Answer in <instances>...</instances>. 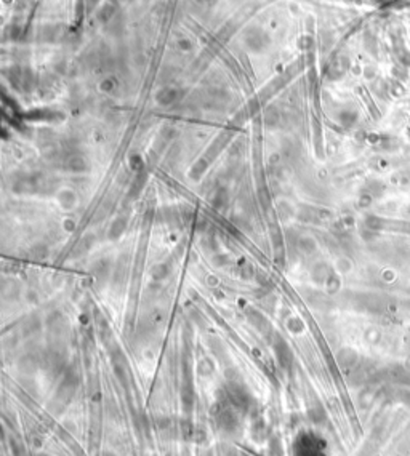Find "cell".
<instances>
[{"label":"cell","mask_w":410,"mask_h":456,"mask_svg":"<svg viewBox=\"0 0 410 456\" xmlns=\"http://www.w3.org/2000/svg\"><path fill=\"white\" fill-rule=\"evenodd\" d=\"M319 439L313 437L311 434L300 435L295 444V456H322Z\"/></svg>","instance_id":"obj_1"}]
</instances>
